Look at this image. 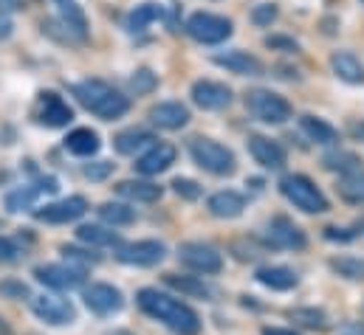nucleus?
Masks as SVG:
<instances>
[{"label": "nucleus", "mask_w": 364, "mask_h": 335, "mask_svg": "<svg viewBox=\"0 0 364 335\" xmlns=\"http://www.w3.org/2000/svg\"><path fill=\"white\" fill-rule=\"evenodd\" d=\"M136 302H139V307H141L150 319H159V322L167 324L173 333H178V335L200 333V319H198V313H195L189 304H183V302L167 296V293H161V290H156V287L139 290Z\"/></svg>", "instance_id": "obj_1"}, {"label": "nucleus", "mask_w": 364, "mask_h": 335, "mask_svg": "<svg viewBox=\"0 0 364 335\" xmlns=\"http://www.w3.org/2000/svg\"><path fill=\"white\" fill-rule=\"evenodd\" d=\"M71 93L77 96V101L91 110L93 116L105 119V121H113V119H122L127 110H130V101L127 96H122L113 84L102 82V79H85V82H77L71 87Z\"/></svg>", "instance_id": "obj_2"}, {"label": "nucleus", "mask_w": 364, "mask_h": 335, "mask_svg": "<svg viewBox=\"0 0 364 335\" xmlns=\"http://www.w3.org/2000/svg\"><path fill=\"white\" fill-rule=\"evenodd\" d=\"M279 192L285 194L288 203H294L305 214H322V212L331 209V203L322 194V189L311 177H305V175H285L279 180Z\"/></svg>", "instance_id": "obj_3"}, {"label": "nucleus", "mask_w": 364, "mask_h": 335, "mask_svg": "<svg viewBox=\"0 0 364 335\" xmlns=\"http://www.w3.org/2000/svg\"><path fill=\"white\" fill-rule=\"evenodd\" d=\"M189 155L198 167L209 175H232L237 169L235 153L212 138H192L189 141Z\"/></svg>", "instance_id": "obj_4"}, {"label": "nucleus", "mask_w": 364, "mask_h": 335, "mask_svg": "<svg viewBox=\"0 0 364 335\" xmlns=\"http://www.w3.org/2000/svg\"><path fill=\"white\" fill-rule=\"evenodd\" d=\"M186 34L203 45H218L232 37V20L220 14H209V11H195L186 20Z\"/></svg>", "instance_id": "obj_5"}, {"label": "nucleus", "mask_w": 364, "mask_h": 335, "mask_svg": "<svg viewBox=\"0 0 364 335\" xmlns=\"http://www.w3.org/2000/svg\"><path fill=\"white\" fill-rule=\"evenodd\" d=\"M246 110L266 124H282L291 119V104L272 90H252L246 96Z\"/></svg>", "instance_id": "obj_6"}, {"label": "nucleus", "mask_w": 364, "mask_h": 335, "mask_svg": "<svg viewBox=\"0 0 364 335\" xmlns=\"http://www.w3.org/2000/svg\"><path fill=\"white\" fill-rule=\"evenodd\" d=\"M34 276L37 282H43L46 287H54V290H71V287H80L85 282V268L82 265H63V262H54V265H40L34 268Z\"/></svg>", "instance_id": "obj_7"}, {"label": "nucleus", "mask_w": 364, "mask_h": 335, "mask_svg": "<svg viewBox=\"0 0 364 335\" xmlns=\"http://www.w3.org/2000/svg\"><path fill=\"white\" fill-rule=\"evenodd\" d=\"M178 259L189 270L203 273V276L220 273V268H223V256L215 251L212 246H203V243H183L181 248H178Z\"/></svg>", "instance_id": "obj_8"}, {"label": "nucleus", "mask_w": 364, "mask_h": 335, "mask_svg": "<svg viewBox=\"0 0 364 335\" xmlns=\"http://www.w3.org/2000/svg\"><path fill=\"white\" fill-rule=\"evenodd\" d=\"M85 212H88V200H85L82 194H71V197H65V200H57V203H48V206H43V209H37L34 217L43 220V223L63 226V223L80 220Z\"/></svg>", "instance_id": "obj_9"}, {"label": "nucleus", "mask_w": 364, "mask_h": 335, "mask_svg": "<svg viewBox=\"0 0 364 335\" xmlns=\"http://www.w3.org/2000/svg\"><path fill=\"white\" fill-rule=\"evenodd\" d=\"M82 299H85L88 310L96 313V316H113L124 304L122 290L113 287V285H107V282H93V285H88L85 293H82Z\"/></svg>", "instance_id": "obj_10"}, {"label": "nucleus", "mask_w": 364, "mask_h": 335, "mask_svg": "<svg viewBox=\"0 0 364 335\" xmlns=\"http://www.w3.org/2000/svg\"><path fill=\"white\" fill-rule=\"evenodd\" d=\"M31 310L40 322L46 324H71L77 319V310L68 299H60V296H34L31 299Z\"/></svg>", "instance_id": "obj_11"}, {"label": "nucleus", "mask_w": 364, "mask_h": 335, "mask_svg": "<svg viewBox=\"0 0 364 335\" xmlns=\"http://www.w3.org/2000/svg\"><path fill=\"white\" fill-rule=\"evenodd\" d=\"M164 243L159 240H141V243H130V246H122L119 248V262L124 265H136V268H153L164 259Z\"/></svg>", "instance_id": "obj_12"}, {"label": "nucleus", "mask_w": 364, "mask_h": 335, "mask_svg": "<svg viewBox=\"0 0 364 335\" xmlns=\"http://www.w3.org/2000/svg\"><path fill=\"white\" fill-rule=\"evenodd\" d=\"M74 119V110L68 107V101L60 93H40L37 101V121L46 127H65Z\"/></svg>", "instance_id": "obj_13"}, {"label": "nucleus", "mask_w": 364, "mask_h": 335, "mask_svg": "<svg viewBox=\"0 0 364 335\" xmlns=\"http://www.w3.org/2000/svg\"><path fill=\"white\" fill-rule=\"evenodd\" d=\"M192 101L203 110H223L232 104V90L220 82L200 79V82L192 84Z\"/></svg>", "instance_id": "obj_14"}, {"label": "nucleus", "mask_w": 364, "mask_h": 335, "mask_svg": "<svg viewBox=\"0 0 364 335\" xmlns=\"http://www.w3.org/2000/svg\"><path fill=\"white\" fill-rule=\"evenodd\" d=\"M60 189V183H57V177H43V180H37L34 186H23V189H14V192H9L6 194V209L9 212H26V209H31L34 206V200L40 197V194H54Z\"/></svg>", "instance_id": "obj_15"}, {"label": "nucleus", "mask_w": 364, "mask_h": 335, "mask_svg": "<svg viewBox=\"0 0 364 335\" xmlns=\"http://www.w3.org/2000/svg\"><path fill=\"white\" fill-rule=\"evenodd\" d=\"M269 240L277 248H291V251H302L308 246V240L299 231V226H294L288 217H274L269 223Z\"/></svg>", "instance_id": "obj_16"}, {"label": "nucleus", "mask_w": 364, "mask_h": 335, "mask_svg": "<svg viewBox=\"0 0 364 335\" xmlns=\"http://www.w3.org/2000/svg\"><path fill=\"white\" fill-rule=\"evenodd\" d=\"M176 147L173 144H153L139 161H136V169L141 172V175H161V172H167V169L176 164Z\"/></svg>", "instance_id": "obj_17"}, {"label": "nucleus", "mask_w": 364, "mask_h": 335, "mask_svg": "<svg viewBox=\"0 0 364 335\" xmlns=\"http://www.w3.org/2000/svg\"><path fill=\"white\" fill-rule=\"evenodd\" d=\"M150 121L161 130H181L189 124V110L181 101H161V104L150 107Z\"/></svg>", "instance_id": "obj_18"}, {"label": "nucleus", "mask_w": 364, "mask_h": 335, "mask_svg": "<svg viewBox=\"0 0 364 335\" xmlns=\"http://www.w3.org/2000/svg\"><path fill=\"white\" fill-rule=\"evenodd\" d=\"M215 65L240 74V77H260L263 74V62L246 51H226V54H215Z\"/></svg>", "instance_id": "obj_19"}, {"label": "nucleus", "mask_w": 364, "mask_h": 335, "mask_svg": "<svg viewBox=\"0 0 364 335\" xmlns=\"http://www.w3.org/2000/svg\"><path fill=\"white\" fill-rule=\"evenodd\" d=\"M249 150H252V155H255V161H257L260 167H266V169L285 167V150H282L277 141L266 138V136H252V138H249Z\"/></svg>", "instance_id": "obj_20"}, {"label": "nucleus", "mask_w": 364, "mask_h": 335, "mask_svg": "<svg viewBox=\"0 0 364 335\" xmlns=\"http://www.w3.org/2000/svg\"><path fill=\"white\" fill-rule=\"evenodd\" d=\"M206 206H209V212H212L215 217H220V220H235V217L243 214V209H246V197H243L240 192L223 189V192H215V194L209 197Z\"/></svg>", "instance_id": "obj_21"}, {"label": "nucleus", "mask_w": 364, "mask_h": 335, "mask_svg": "<svg viewBox=\"0 0 364 335\" xmlns=\"http://www.w3.org/2000/svg\"><path fill=\"white\" fill-rule=\"evenodd\" d=\"M331 68H333V74H336L342 82L364 84V65H362V60H359L356 54H350V51H336V54L331 57Z\"/></svg>", "instance_id": "obj_22"}, {"label": "nucleus", "mask_w": 364, "mask_h": 335, "mask_svg": "<svg viewBox=\"0 0 364 335\" xmlns=\"http://www.w3.org/2000/svg\"><path fill=\"white\" fill-rule=\"evenodd\" d=\"M57 6H60V23L68 28V34L74 40H85L88 20H85V11L77 6V0H57Z\"/></svg>", "instance_id": "obj_23"}, {"label": "nucleus", "mask_w": 364, "mask_h": 335, "mask_svg": "<svg viewBox=\"0 0 364 335\" xmlns=\"http://www.w3.org/2000/svg\"><path fill=\"white\" fill-rule=\"evenodd\" d=\"M99 147H102V141H99V136L93 133L91 127H77V130H71L68 138H65V150H68L71 155H80V158L96 155Z\"/></svg>", "instance_id": "obj_24"}, {"label": "nucleus", "mask_w": 364, "mask_h": 335, "mask_svg": "<svg viewBox=\"0 0 364 335\" xmlns=\"http://www.w3.org/2000/svg\"><path fill=\"white\" fill-rule=\"evenodd\" d=\"M116 192L127 200H136V203H156L161 200V186L150 183V180H122L116 183Z\"/></svg>", "instance_id": "obj_25"}, {"label": "nucleus", "mask_w": 364, "mask_h": 335, "mask_svg": "<svg viewBox=\"0 0 364 335\" xmlns=\"http://www.w3.org/2000/svg\"><path fill=\"white\" fill-rule=\"evenodd\" d=\"M257 282L272 287V290H291L296 287V273L291 268H282V265H269V268H260L257 270Z\"/></svg>", "instance_id": "obj_26"}, {"label": "nucleus", "mask_w": 364, "mask_h": 335, "mask_svg": "<svg viewBox=\"0 0 364 335\" xmlns=\"http://www.w3.org/2000/svg\"><path fill=\"white\" fill-rule=\"evenodd\" d=\"M153 141H156V138H153V133L133 127V130L119 133V136H116V141H113V147H116V153H122V155H136L141 147H147V144H153Z\"/></svg>", "instance_id": "obj_27"}, {"label": "nucleus", "mask_w": 364, "mask_h": 335, "mask_svg": "<svg viewBox=\"0 0 364 335\" xmlns=\"http://www.w3.org/2000/svg\"><path fill=\"white\" fill-rule=\"evenodd\" d=\"M299 124H302L305 136H308L311 141H316V144H336V141H339V133H336L328 121H322V119L302 116V119H299Z\"/></svg>", "instance_id": "obj_28"}, {"label": "nucleus", "mask_w": 364, "mask_h": 335, "mask_svg": "<svg viewBox=\"0 0 364 335\" xmlns=\"http://www.w3.org/2000/svg\"><path fill=\"white\" fill-rule=\"evenodd\" d=\"M77 237L85 246H93V248H113V246H119V234L116 231H107L102 226H80L77 229Z\"/></svg>", "instance_id": "obj_29"}, {"label": "nucleus", "mask_w": 364, "mask_h": 335, "mask_svg": "<svg viewBox=\"0 0 364 335\" xmlns=\"http://www.w3.org/2000/svg\"><path fill=\"white\" fill-rule=\"evenodd\" d=\"M96 214L107 226H130V223H136V212L130 206H124V203H102L96 209Z\"/></svg>", "instance_id": "obj_30"}, {"label": "nucleus", "mask_w": 364, "mask_h": 335, "mask_svg": "<svg viewBox=\"0 0 364 335\" xmlns=\"http://www.w3.org/2000/svg\"><path fill=\"white\" fill-rule=\"evenodd\" d=\"M164 282H167L170 287H176V290L186 293V296H198V299L212 296L209 285H203V282H200V279H195V276H176V273H167V276H164Z\"/></svg>", "instance_id": "obj_31"}, {"label": "nucleus", "mask_w": 364, "mask_h": 335, "mask_svg": "<svg viewBox=\"0 0 364 335\" xmlns=\"http://www.w3.org/2000/svg\"><path fill=\"white\" fill-rule=\"evenodd\" d=\"M161 14H164V9H161L159 3H141V6H136V11L130 14L127 26H130V31H144V28H147L150 23H156Z\"/></svg>", "instance_id": "obj_32"}, {"label": "nucleus", "mask_w": 364, "mask_h": 335, "mask_svg": "<svg viewBox=\"0 0 364 335\" xmlns=\"http://www.w3.org/2000/svg\"><path fill=\"white\" fill-rule=\"evenodd\" d=\"M288 316H291V322H296V324H302L308 330H325L328 327V316L322 310H316V307H296Z\"/></svg>", "instance_id": "obj_33"}, {"label": "nucleus", "mask_w": 364, "mask_h": 335, "mask_svg": "<svg viewBox=\"0 0 364 335\" xmlns=\"http://www.w3.org/2000/svg\"><path fill=\"white\" fill-rule=\"evenodd\" d=\"M331 270L345 276V279H364V259H356V256H336L331 259Z\"/></svg>", "instance_id": "obj_34"}, {"label": "nucleus", "mask_w": 364, "mask_h": 335, "mask_svg": "<svg viewBox=\"0 0 364 335\" xmlns=\"http://www.w3.org/2000/svg\"><path fill=\"white\" fill-rule=\"evenodd\" d=\"M322 164L331 169V172H350V175H353V172H359V158H356L353 153H345V150L328 153Z\"/></svg>", "instance_id": "obj_35"}, {"label": "nucleus", "mask_w": 364, "mask_h": 335, "mask_svg": "<svg viewBox=\"0 0 364 335\" xmlns=\"http://www.w3.org/2000/svg\"><path fill=\"white\" fill-rule=\"evenodd\" d=\"M339 194L350 203H364V172H353L339 183Z\"/></svg>", "instance_id": "obj_36"}, {"label": "nucleus", "mask_w": 364, "mask_h": 335, "mask_svg": "<svg viewBox=\"0 0 364 335\" xmlns=\"http://www.w3.org/2000/svg\"><path fill=\"white\" fill-rule=\"evenodd\" d=\"M173 189H176V194H181L183 200H198L200 197V186L195 180H189V177L173 180Z\"/></svg>", "instance_id": "obj_37"}, {"label": "nucleus", "mask_w": 364, "mask_h": 335, "mask_svg": "<svg viewBox=\"0 0 364 335\" xmlns=\"http://www.w3.org/2000/svg\"><path fill=\"white\" fill-rule=\"evenodd\" d=\"M130 87H133L136 93H150V90L156 87V77H153L147 68H141V71H136V77L130 79Z\"/></svg>", "instance_id": "obj_38"}, {"label": "nucleus", "mask_w": 364, "mask_h": 335, "mask_svg": "<svg viewBox=\"0 0 364 335\" xmlns=\"http://www.w3.org/2000/svg\"><path fill=\"white\" fill-rule=\"evenodd\" d=\"M63 253H65V259H68V262H82V268L99 262V256H96V253L80 251V248H74V246H63Z\"/></svg>", "instance_id": "obj_39"}, {"label": "nucleus", "mask_w": 364, "mask_h": 335, "mask_svg": "<svg viewBox=\"0 0 364 335\" xmlns=\"http://www.w3.org/2000/svg\"><path fill=\"white\" fill-rule=\"evenodd\" d=\"M252 20H255L257 26H272V20H277V6H274V3L257 6V9L252 11Z\"/></svg>", "instance_id": "obj_40"}, {"label": "nucleus", "mask_w": 364, "mask_h": 335, "mask_svg": "<svg viewBox=\"0 0 364 335\" xmlns=\"http://www.w3.org/2000/svg\"><path fill=\"white\" fill-rule=\"evenodd\" d=\"M20 253H23V248H20L14 240L0 237V262H17V259H20Z\"/></svg>", "instance_id": "obj_41"}, {"label": "nucleus", "mask_w": 364, "mask_h": 335, "mask_svg": "<svg viewBox=\"0 0 364 335\" xmlns=\"http://www.w3.org/2000/svg\"><path fill=\"white\" fill-rule=\"evenodd\" d=\"M110 172H113V164H110V161H96V164H88V167H85V177H91V180H105Z\"/></svg>", "instance_id": "obj_42"}, {"label": "nucleus", "mask_w": 364, "mask_h": 335, "mask_svg": "<svg viewBox=\"0 0 364 335\" xmlns=\"http://www.w3.org/2000/svg\"><path fill=\"white\" fill-rule=\"evenodd\" d=\"M0 293H6V296H11V299H23V296H28V287L20 285V282H3V285H0Z\"/></svg>", "instance_id": "obj_43"}, {"label": "nucleus", "mask_w": 364, "mask_h": 335, "mask_svg": "<svg viewBox=\"0 0 364 335\" xmlns=\"http://www.w3.org/2000/svg\"><path fill=\"white\" fill-rule=\"evenodd\" d=\"M11 28H14V23H11V17H9L6 11H0V40H6V37L11 34Z\"/></svg>", "instance_id": "obj_44"}, {"label": "nucleus", "mask_w": 364, "mask_h": 335, "mask_svg": "<svg viewBox=\"0 0 364 335\" xmlns=\"http://www.w3.org/2000/svg\"><path fill=\"white\" fill-rule=\"evenodd\" d=\"M339 335H364V324H362V322L342 324V327H339Z\"/></svg>", "instance_id": "obj_45"}, {"label": "nucleus", "mask_w": 364, "mask_h": 335, "mask_svg": "<svg viewBox=\"0 0 364 335\" xmlns=\"http://www.w3.org/2000/svg\"><path fill=\"white\" fill-rule=\"evenodd\" d=\"M350 136L364 141V121H353V124H350Z\"/></svg>", "instance_id": "obj_46"}, {"label": "nucleus", "mask_w": 364, "mask_h": 335, "mask_svg": "<svg viewBox=\"0 0 364 335\" xmlns=\"http://www.w3.org/2000/svg\"><path fill=\"white\" fill-rule=\"evenodd\" d=\"M6 9H23V3L20 0H0V11H6Z\"/></svg>", "instance_id": "obj_47"}, {"label": "nucleus", "mask_w": 364, "mask_h": 335, "mask_svg": "<svg viewBox=\"0 0 364 335\" xmlns=\"http://www.w3.org/2000/svg\"><path fill=\"white\" fill-rule=\"evenodd\" d=\"M263 335H296V333H291V330H279V327H266Z\"/></svg>", "instance_id": "obj_48"}, {"label": "nucleus", "mask_w": 364, "mask_h": 335, "mask_svg": "<svg viewBox=\"0 0 364 335\" xmlns=\"http://www.w3.org/2000/svg\"><path fill=\"white\" fill-rule=\"evenodd\" d=\"M107 335H133V333H127V330H116V333H107Z\"/></svg>", "instance_id": "obj_49"}]
</instances>
